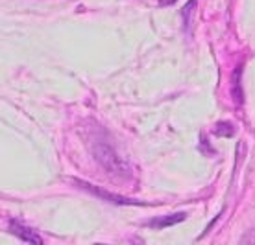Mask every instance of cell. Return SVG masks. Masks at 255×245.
Listing matches in <instances>:
<instances>
[{"instance_id": "6da1fadb", "label": "cell", "mask_w": 255, "mask_h": 245, "mask_svg": "<svg viewBox=\"0 0 255 245\" xmlns=\"http://www.w3.org/2000/svg\"><path fill=\"white\" fill-rule=\"evenodd\" d=\"M93 151H95L96 161L102 164L108 171H111V173H121V175H126V171H128L126 163H124V161L117 155L111 146L104 144V142H98Z\"/></svg>"}, {"instance_id": "7a4b0ae2", "label": "cell", "mask_w": 255, "mask_h": 245, "mask_svg": "<svg viewBox=\"0 0 255 245\" xmlns=\"http://www.w3.org/2000/svg\"><path fill=\"white\" fill-rule=\"evenodd\" d=\"M166 2H174V0H166Z\"/></svg>"}]
</instances>
